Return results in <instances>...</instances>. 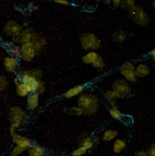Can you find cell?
I'll return each mask as SVG.
<instances>
[{
  "label": "cell",
  "mask_w": 155,
  "mask_h": 156,
  "mask_svg": "<svg viewBox=\"0 0 155 156\" xmlns=\"http://www.w3.org/2000/svg\"><path fill=\"white\" fill-rule=\"evenodd\" d=\"M14 84H15V86H16V94L21 97H26L28 93L26 91V90L25 89V87L23 86V84L21 83V80L20 79V77L17 76L14 79Z\"/></svg>",
  "instance_id": "obj_18"
},
{
  "label": "cell",
  "mask_w": 155,
  "mask_h": 156,
  "mask_svg": "<svg viewBox=\"0 0 155 156\" xmlns=\"http://www.w3.org/2000/svg\"><path fill=\"white\" fill-rule=\"evenodd\" d=\"M111 4L114 8H118V7H120L121 0H113V1H111Z\"/></svg>",
  "instance_id": "obj_37"
},
{
  "label": "cell",
  "mask_w": 155,
  "mask_h": 156,
  "mask_svg": "<svg viewBox=\"0 0 155 156\" xmlns=\"http://www.w3.org/2000/svg\"><path fill=\"white\" fill-rule=\"evenodd\" d=\"M101 39L95 34L84 33L80 36V45L87 51H96L101 47Z\"/></svg>",
  "instance_id": "obj_4"
},
{
  "label": "cell",
  "mask_w": 155,
  "mask_h": 156,
  "mask_svg": "<svg viewBox=\"0 0 155 156\" xmlns=\"http://www.w3.org/2000/svg\"><path fill=\"white\" fill-rule=\"evenodd\" d=\"M31 44L35 47L36 51L38 53V52H40L45 47V45H46V40L40 34H37L35 32H33Z\"/></svg>",
  "instance_id": "obj_13"
},
{
  "label": "cell",
  "mask_w": 155,
  "mask_h": 156,
  "mask_svg": "<svg viewBox=\"0 0 155 156\" xmlns=\"http://www.w3.org/2000/svg\"><path fill=\"white\" fill-rule=\"evenodd\" d=\"M109 114L112 118L117 120H121L122 117L124 116L121 112L118 109V108H111L109 109Z\"/></svg>",
  "instance_id": "obj_27"
},
{
  "label": "cell",
  "mask_w": 155,
  "mask_h": 156,
  "mask_svg": "<svg viewBox=\"0 0 155 156\" xmlns=\"http://www.w3.org/2000/svg\"><path fill=\"white\" fill-rule=\"evenodd\" d=\"M100 105L99 98L91 93H83L78 98V107L83 111L84 115L97 114Z\"/></svg>",
  "instance_id": "obj_1"
},
{
  "label": "cell",
  "mask_w": 155,
  "mask_h": 156,
  "mask_svg": "<svg viewBox=\"0 0 155 156\" xmlns=\"http://www.w3.org/2000/svg\"><path fill=\"white\" fill-rule=\"evenodd\" d=\"M26 114L20 107H12L9 110V119L10 122V126L16 129H19L25 126L26 121Z\"/></svg>",
  "instance_id": "obj_3"
},
{
  "label": "cell",
  "mask_w": 155,
  "mask_h": 156,
  "mask_svg": "<svg viewBox=\"0 0 155 156\" xmlns=\"http://www.w3.org/2000/svg\"><path fill=\"white\" fill-rule=\"evenodd\" d=\"M98 55H99V54L97 51H88L85 55H83L82 62L86 65H92L98 57Z\"/></svg>",
  "instance_id": "obj_20"
},
{
  "label": "cell",
  "mask_w": 155,
  "mask_h": 156,
  "mask_svg": "<svg viewBox=\"0 0 155 156\" xmlns=\"http://www.w3.org/2000/svg\"><path fill=\"white\" fill-rule=\"evenodd\" d=\"M120 121H122L126 126H130L132 124V119L130 116H123Z\"/></svg>",
  "instance_id": "obj_34"
},
{
  "label": "cell",
  "mask_w": 155,
  "mask_h": 156,
  "mask_svg": "<svg viewBox=\"0 0 155 156\" xmlns=\"http://www.w3.org/2000/svg\"><path fill=\"white\" fill-rule=\"evenodd\" d=\"M84 91V85H76L72 88L68 89L66 92L63 94V97L67 99H71L75 97H79L81 94H83Z\"/></svg>",
  "instance_id": "obj_15"
},
{
  "label": "cell",
  "mask_w": 155,
  "mask_h": 156,
  "mask_svg": "<svg viewBox=\"0 0 155 156\" xmlns=\"http://www.w3.org/2000/svg\"><path fill=\"white\" fill-rule=\"evenodd\" d=\"M27 154L28 156H45L46 152L44 148H42L39 145H32L28 149H27Z\"/></svg>",
  "instance_id": "obj_19"
},
{
  "label": "cell",
  "mask_w": 155,
  "mask_h": 156,
  "mask_svg": "<svg viewBox=\"0 0 155 156\" xmlns=\"http://www.w3.org/2000/svg\"><path fill=\"white\" fill-rule=\"evenodd\" d=\"M112 90L117 93L120 98L129 97L132 92L130 83H128L123 78H118V79H116L113 81Z\"/></svg>",
  "instance_id": "obj_5"
},
{
  "label": "cell",
  "mask_w": 155,
  "mask_h": 156,
  "mask_svg": "<svg viewBox=\"0 0 155 156\" xmlns=\"http://www.w3.org/2000/svg\"><path fill=\"white\" fill-rule=\"evenodd\" d=\"M135 6H136L135 0H124L121 1V4H120V7L127 10H130V9H132Z\"/></svg>",
  "instance_id": "obj_30"
},
{
  "label": "cell",
  "mask_w": 155,
  "mask_h": 156,
  "mask_svg": "<svg viewBox=\"0 0 155 156\" xmlns=\"http://www.w3.org/2000/svg\"><path fill=\"white\" fill-rule=\"evenodd\" d=\"M53 2L55 4H60V5H68L70 4L68 0H54Z\"/></svg>",
  "instance_id": "obj_36"
},
{
  "label": "cell",
  "mask_w": 155,
  "mask_h": 156,
  "mask_svg": "<svg viewBox=\"0 0 155 156\" xmlns=\"http://www.w3.org/2000/svg\"><path fill=\"white\" fill-rule=\"evenodd\" d=\"M24 151H25V150H24L23 148H20V147H18V146L16 145V146L12 148L10 154H11V156H19L21 155V154H23Z\"/></svg>",
  "instance_id": "obj_33"
},
{
  "label": "cell",
  "mask_w": 155,
  "mask_h": 156,
  "mask_svg": "<svg viewBox=\"0 0 155 156\" xmlns=\"http://www.w3.org/2000/svg\"><path fill=\"white\" fill-rule=\"evenodd\" d=\"M19 77L21 80V83L25 87L28 94L33 93L36 84L38 80H41L42 71L40 69L33 68V69H26L20 73Z\"/></svg>",
  "instance_id": "obj_2"
},
{
  "label": "cell",
  "mask_w": 155,
  "mask_h": 156,
  "mask_svg": "<svg viewBox=\"0 0 155 156\" xmlns=\"http://www.w3.org/2000/svg\"><path fill=\"white\" fill-rule=\"evenodd\" d=\"M118 132L117 130L114 129H107L103 132L102 134V139L106 141V142H111L117 138Z\"/></svg>",
  "instance_id": "obj_22"
},
{
  "label": "cell",
  "mask_w": 155,
  "mask_h": 156,
  "mask_svg": "<svg viewBox=\"0 0 155 156\" xmlns=\"http://www.w3.org/2000/svg\"><path fill=\"white\" fill-rule=\"evenodd\" d=\"M146 153H147L148 156H155V144H151L150 147L146 151Z\"/></svg>",
  "instance_id": "obj_35"
},
{
  "label": "cell",
  "mask_w": 155,
  "mask_h": 156,
  "mask_svg": "<svg viewBox=\"0 0 155 156\" xmlns=\"http://www.w3.org/2000/svg\"><path fill=\"white\" fill-rule=\"evenodd\" d=\"M136 156H148V155H147V154L146 153V151H138V152L136 153Z\"/></svg>",
  "instance_id": "obj_39"
},
{
  "label": "cell",
  "mask_w": 155,
  "mask_h": 156,
  "mask_svg": "<svg viewBox=\"0 0 155 156\" xmlns=\"http://www.w3.org/2000/svg\"><path fill=\"white\" fill-rule=\"evenodd\" d=\"M65 112L68 114H71V115H84L83 111L80 109L77 106V107H69V108H64Z\"/></svg>",
  "instance_id": "obj_26"
},
{
  "label": "cell",
  "mask_w": 155,
  "mask_h": 156,
  "mask_svg": "<svg viewBox=\"0 0 155 156\" xmlns=\"http://www.w3.org/2000/svg\"><path fill=\"white\" fill-rule=\"evenodd\" d=\"M93 68H97V69H99V70H102L103 68H105V62L103 58L101 57V55H98V57L97 58V60L95 61V62L91 65Z\"/></svg>",
  "instance_id": "obj_29"
},
{
  "label": "cell",
  "mask_w": 155,
  "mask_h": 156,
  "mask_svg": "<svg viewBox=\"0 0 155 156\" xmlns=\"http://www.w3.org/2000/svg\"><path fill=\"white\" fill-rule=\"evenodd\" d=\"M6 50L9 53L10 56L16 57V58H19L20 57V47L17 46L14 44H9L6 46Z\"/></svg>",
  "instance_id": "obj_25"
},
{
  "label": "cell",
  "mask_w": 155,
  "mask_h": 156,
  "mask_svg": "<svg viewBox=\"0 0 155 156\" xmlns=\"http://www.w3.org/2000/svg\"><path fill=\"white\" fill-rule=\"evenodd\" d=\"M120 156H125V155H120Z\"/></svg>",
  "instance_id": "obj_43"
},
{
  "label": "cell",
  "mask_w": 155,
  "mask_h": 156,
  "mask_svg": "<svg viewBox=\"0 0 155 156\" xmlns=\"http://www.w3.org/2000/svg\"><path fill=\"white\" fill-rule=\"evenodd\" d=\"M9 134L12 137L14 144L18 147L23 148L24 150H27L33 145V143L29 138H27V137H26V136L21 135V134H18L16 129L14 128V127H9Z\"/></svg>",
  "instance_id": "obj_8"
},
{
  "label": "cell",
  "mask_w": 155,
  "mask_h": 156,
  "mask_svg": "<svg viewBox=\"0 0 155 156\" xmlns=\"http://www.w3.org/2000/svg\"><path fill=\"white\" fill-rule=\"evenodd\" d=\"M126 38H127V33L122 29L117 30L113 34V39L117 43L124 42Z\"/></svg>",
  "instance_id": "obj_23"
},
{
  "label": "cell",
  "mask_w": 155,
  "mask_h": 156,
  "mask_svg": "<svg viewBox=\"0 0 155 156\" xmlns=\"http://www.w3.org/2000/svg\"><path fill=\"white\" fill-rule=\"evenodd\" d=\"M22 30L23 28L21 26L19 25L16 21H9L4 26V33L7 35V37L12 39L13 42L19 43Z\"/></svg>",
  "instance_id": "obj_7"
},
{
  "label": "cell",
  "mask_w": 155,
  "mask_h": 156,
  "mask_svg": "<svg viewBox=\"0 0 155 156\" xmlns=\"http://www.w3.org/2000/svg\"><path fill=\"white\" fill-rule=\"evenodd\" d=\"M32 34H33V32L30 29H23L22 30V33L21 34V37H20L19 43L21 44H26V43H31Z\"/></svg>",
  "instance_id": "obj_24"
},
{
  "label": "cell",
  "mask_w": 155,
  "mask_h": 156,
  "mask_svg": "<svg viewBox=\"0 0 155 156\" xmlns=\"http://www.w3.org/2000/svg\"><path fill=\"white\" fill-rule=\"evenodd\" d=\"M8 80L3 75H0V93L5 90V89L8 86Z\"/></svg>",
  "instance_id": "obj_31"
},
{
  "label": "cell",
  "mask_w": 155,
  "mask_h": 156,
  "mask_svg": "<svg viewBox=\"0 0 155 156\" xmlns=\"http://www.w3.org/2000/svg\"><path fill=\"white\" fill-rule=\"evenodd\" d=\"M86 152H87V151H86L83 147L79 146L78 148H75V149L72 151V154L73 156H82V155H84V154H86Z\"/></svg>",
  "instance_id": "obj_32"
},
{
  "label": "cell",
  "mask_w": 155,
  "mask_h": 156,
  "mask_svg": "<svg viewBox=\"0 0 155 156\" xmlns=\"http://www.w3.org/2000/svg\"><path fill=\"white\" fill-rule=\"evenodd\" d=\"M126 148V142L122 138L114 140L113 145V150L115 154H121Z\"/></svg>",
  "instance_id": "obj_21"
},
{
  "label": "cell",
  "mask_w": 155,
  "mask_h": 156,
  "mask_svg": "<svg viewBox=\"0 0 155 156\" xmlns=\"http://www.w3.org/2000/svg\"><path fill=\"white\" fill-rule=\"evenodd\" d=\"M104 3L106 4H111V0H105Z\"/></svg>",
  "instance_id": "obj_41"
},
{
  "label": "cell",
  "mask_w": 155,
  "mask_h": 156,
  "mask_svg": "<svg viewBox=\"0 0 155 156\" xmlns=\"http://www.w3.org/2000/svg\"><path fill=\"white\" fill-rule=\"evenodd\" d=\"M86 10H88V11H93V10H95V6L94 5H87L86 6Z\"/></svg>",
  "instance_id": "obj_40"
},
{
  "label": "cell",
  "mask_w": 155,
  "mask_h": 156,
  "mask_svg": "<svg viewBox=\"0 0 155 156\" xmlns=\"http://www.w3.org/2000/svg\"><path fill=\"white\" fill-rule=\"evenodd\" d=\"M39 97L35 93H30L26 97V108L29 111H33L38 106Z\"/></svg>",
  "instance_id": "obj_16"
},
{
  "label": "cell",
  "mask_w": 155,
  "mask_h": 156,
  "mask_svg": "<svg viewBox=\"0 0 155 156\" xmlns=\"http://www.w3.org/2000/svg\"><path fill=\"white\" fill-rule=\"evenodd\" d=\"M130 18L136 24L142 27H146L149 22V17L147 12L140 6H135L129 10Z\"/></svg>",
  "instance_id": "obj_6"
},
{
  "label": "cell",
  "mask_w": 155,
  "mask_h": 156,
  "mask_svg": "<svg viewBox=\"0 0 155 156\" xmlns=\"http://www.w3.org/2000/svg\"><path fill=\"white\" fill-rule=\"evenodd\" d=\"M38 52L35 47L31 43L21 44L20 46V57L24 62H32L37 55Z\"/></svg>",
  "instance_id": "obj_10"
},
{
  "label": "cell",
  "mask_w": 155,
  "mask_h": 156,
  "mask_svg": "<svg viewBox=\"0 0 155 156\" xmlns=\"http://www.w3.org/2000/svg\"><path fill=\"white\" fill-rule=\"evenodd\" d=\"M4 66L5 70L9 73H15L17 72V69L19 67V61L18 58L13 57L10 55L6 56L4 59Z\"/></svg>",
  "instance_id": "obj_12"
},
{
  "label": "cell",
  "mask_w": 155,
  "mask_h": 156,
  "mask_svg": "<svg viewBox=\"0 0 155 156\" xmlns=\"http://www.w3.org/2000/svg\"><path fill=\"white\" fill-rule=\"evenodd\" d=\"M148 55H149V56L151 57L153 61H154V59H155V50H153H153H151V51H149V52H148Z\"/></svg>",
  "instance_id": "obj_38"
},
{
  "label": "cell",
  "mask_w": 155,
  "mask_h": 156,
  "mask_svg": "<svg viewBox=\"0 0 155 156\" xmlns=\"http://www.w3.org/2000/svg\"><path fill=\"white\" fill-rule=\"evenodd\" d=\"M119 72L123 79L125 80L128 83H135L137 80L135 65L131 62H126L123 64L121 68H119Z\"/></svg>",
  "instance_id": "obj_9"
},
{
  "label": "cell",
  "mask_w": 155,
  "mask_h": 156,
  "mask_svg": "<svg viewBox=\"0 0 155 156\" xmlns=\"http://www.w3.org/2000/svg\"><path fill=\"white\" fill-rule=\"evenodd\" d=\"M152 4H153V8H154V6H155V1H153V2H152Z\"/></svg>",
  "instance_id": "obj_42"
},
{
  "label": "cell",
  "mask_w": 155,
  "mask_h": 156,
  "mask_svg": "<svg viewBox=\"0 0 155 156\" xmlns=\"http://www.w3.org/2000/svg\"><path fill=\"white\" fill-rule=\"evenodd\" d=\"M105 100L108 102L111 108H118V100L120 99L117 93L113 91V90H107L104 92Z\"/></svg>",
  "instance_id": "obj_14"
},
{
  "label": "cell",
  "mask_w": 155,
  "mask_h": 156,
  "mask_svg": "<svg viewBox=\"0 0 155 156\" xmlns=\"http://www.w3.org/2000/svg\"><path fill=\"white\" fill-rule=\"evenodd\" d=\"M136 74L137 79L138 78H145L149 75L150 73V67L145 63H139L135 66Z\"/></svg>",
  "instance_id": "obj_17"
},
{
  "label": "cell",
  "mask_w": 155,
  "mask_h": 156,
  "mask_svg": "<svg viewBox=\"0 0 155 156\" xmlns=\"http://www.w3.org/2000/svg\"><path fill=\"white\" fill-rule=\"evenodd\" d=\"M44 90H45V85H44V82H43L42 80H39L37 82V84H36V87H35L33 93H35L36 95H38V97H39L40 95L44 94Z\"/></svg>",
  "instance_id": "obj_28"
},
{
  "label": "cell",
  "mask_w": 155,
  "mask_h": 156,
  "mask_svg": "<svg viewBox=\"0 0 155 156\" xmlns=\"http://www.w3.org/2000/svg\"><path fill=\"white\" fill-rule=\"evenodd\" d=\"M100 137L99 136H82L80 138V145L81 147L86 150V151H89V150H91L92 148H94L95 147H97V145L99 144V142H100Z\"/></svg>",
  "instance_id": "obj_11"
}]
</instances>
